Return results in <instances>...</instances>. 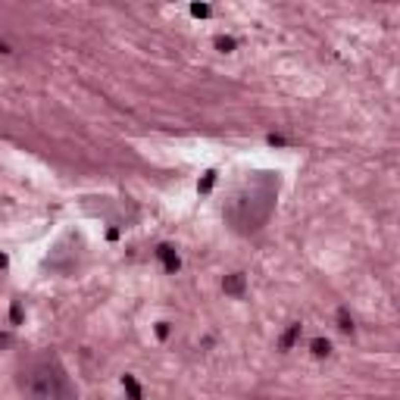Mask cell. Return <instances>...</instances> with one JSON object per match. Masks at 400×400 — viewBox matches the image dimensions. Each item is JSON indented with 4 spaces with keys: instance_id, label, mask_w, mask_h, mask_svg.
Returning a JSON list of instances; mask_svg holds the SVG:
<instances>
[{
    "instance_id": "cell-1",
    "label": "cell",
    "mask_w": 400,
    "mask_h": 400,
    "mask_svg": "<svg viewBox=\"0 0 400 400\" xmlns=\"http://www.w3.org/2000/svg\"><path fill=\"white\" fill-rule=\"evenodd\" d=\"M19 388L25 400H79L69 372L53 350L31 353L19 366Z\"/></svg>"
},
{
    "instance_id": "cell-2",
    "label": "cell",
    "mask_w": 400,
    "mask_h": 400,
    "mask_svg": "<svg viewBox=\"0 0 400 400\" xmlns=\"http://www.w3.org/2000/svg\"><path fill=\"white\" fill-rule=\"evenodd\" d=\"M222 291L232 294V297H244L247 291V278H244V272H232V275L222 278Z\"/></svg>"
},
{
    "instance_id": "cell-3",
    "label": "cell",
    "mask_w": 400,
    "mask_h": 400,
    "mask_svg": "<svg viewBox=\"0 0 400 400\" xmlns=\"http://www.w3.org/2000/svg\"><path fill=\"white\" fill-rule=\"evenodd\" d=\"M157 257L163 260L166 272H178V269H182V260H178L175 247H169V244H160V247H157Z\"/></svg>"
},
{
    "instance_id": "cell-4",
    "label": "cell",
    "mask_w": 400,
    "mask_h": 400,
    "mask_svg": "<svg viewBox=\"0 0 400 400\" xmlns=\"http://www.w3.org/2000/svg\"><path fill=\"white\" fill-rule=\"evenodd\" d=\"M300 331H303V325H300V322H294V325H291V328H288L285 335H282V341H278V347H282V350H291V347H294V341L300 338Z\"/></svg>"
},
{
    "instance_id": "cell-5",
    "label": "cell",
    "mask_w": 400,
    "mask_h": 400,
    "mask_svg": "<svg viewBox=\"0 0 400 400\" xmlns=\"http://www.w3.org/2000/svg\"><path fill=\"white\" fill-rule=\"evenodd\" d=\"M310 350H313V356H319V360H322V356L331 353V341H328V338H313V341H310Z\"/></svg>"
},
{
    "instance_id": "cell-6",
    "label": "cell",
    "mask_w": 400,
    "mask_h": 400,
    "mask_svg": "<svg viewBox=\"0 0 400 400\" xmlns=\"http://www.w3.org/2000/svg\"><path fill=\"white\" fill-rule=\"evenodd\" d=\"M122 388H125V394H129V400H141V385L134 381V375H122Z\"/></svg>"
},
{
    "instance_id": "cell-7",
    "label": "cell",
    "mask_w": 400,
    "mask_h": 400,
    "mask_svg": "<svg viewBox=\"0 0 400 400\" xmlns=\"http://www.w3.org/2000/svg\"><path fill=\"white\" fill-rule=\"evenodd\" d=\"M338 328H341V331H347V335L353 331V319H350V313H347L344 306L338 310Z\"/></svg>"
},
{
    "instance_id": "cell-8",
    "label": "cell",
    "mask_w": 400,
    "mask_h": 400,
    "mask_svg": "<svg viewBox=\"0 0 400 400\" xmlns=\"http://www.w3.org/2000/svg\"><path fill=\"white\" fill-rule=\"evenodd\" d=\"M235 47H238V41H235V38H225V35H219V38H216V50H222V53H232Z\"/></svg>"
},
{
    "instance_id": "cell-9",
    "label": "cell",
    "mask_w": 400,
    "mask_h": 400,
    "mask_svg": "<svg viewBox=\"0 0 400 400\" xmlns=\"http://www.w3.org/2000/svg\"><path fill=\"white\" fill-rule=\"evenodd\" d=\"M213 185H216V172L210 169V172L203 175V182L197 185V191H200V194H210V188H213Z\"/></svg>"
},
{
    "instance_id": "cell-10",
    "label": "cell",
    "mask_w": 400,
    "mask_h": 400,
    "mask_svg": "<svg viewBox=\"0 0 400 400\" xmlns=\"http://www.w3.org/2000/svg\"><path fill=\"white\" fill-rule=\"evenodd\" d=\"M10 319H13V325H22V303L19 300L10 306Z\"/></svg>"
},
{
    "instance_id": "cell-11",
    "label": "cell",
    "mask_w": 400,
    "mask_h": 400,
    "mask_svg": "<svg viewBox=\"0 0 400 400\" xmlns=\"http://www.w3.org/2000/svg\"><path fill=\"white\" fill-rule=\"evenodd\" d=\"M157 338H160V341H166V338H169V322H157Z\"/></svg>"
},
{
    "instance_id": "cell-12",
    "label": "cell",
    "mask_w": 400,
    "mask_h": 400,
    "mask_svg": "<svg viewBox=\"0 0 400 400\" xmlns=\"http://www.w3.org/2000/svg\"><path fill=\"white\" fill-rule=\"evenodd\" d=\"M191 13H194V16H210V6H207V3H194Z\"/></svg>"
},
{
    "instance_id": "cell-13",
    "label": "cell",
    "mask_w": 400,
    "mask_h": 400,
    "mask_svg": "<svg viewBox=\"0 0 400 400\" xmlns=\"http://www.w3.org/2000/svg\"><path fill=\"white\" fill-rule=\"evenodd\" d=\"M269 144H272V147H282L285 138H282V134H269Z\"/></svg>"
},
{
    "instance_id": "cell-14",
    "label": "cell",
    "mask_w": 400,
    "mask_h": 400,
    "mask_svg": "<svg viewBox=\"0 0 400 400\" xmlns=\"http://www.w3.org/2000/svg\"><path fill=\"white\" fill-rule=\"evenodd\" d=\"M0 53H13V47H10V44H6V41H3V38H0Z\"/></svg>"
},
{
    "instance_id": "cell-15",
    "label": "cell",
    "mask_w": 400,
    "mask_h": 400,
    "mask_svg": "<svg viewBox=\"0 0 400 400\" xmlns=\"http://www.w3.org/2000/svg\"><path fill=\"white\" fill-rule=\"evenodd\" d=\"M10 266V260H6V253H0V269H6Z\"/></svg>"
},
{
    "instance_id": "cell-16",
    "label": "cell",
    "mask_w": 400,
    "mask_h": 400,
    "mask_svg": "<svg viewBox=\"0 0 400 400\" xmlns=\"http://www.w3.org/2000/svg\"><path fill=\"white\" fill-rule=\"evenodd\" d=\"M10 344V335H3V331H0V347H6Z\"/></svg>"
}]
</instances>
